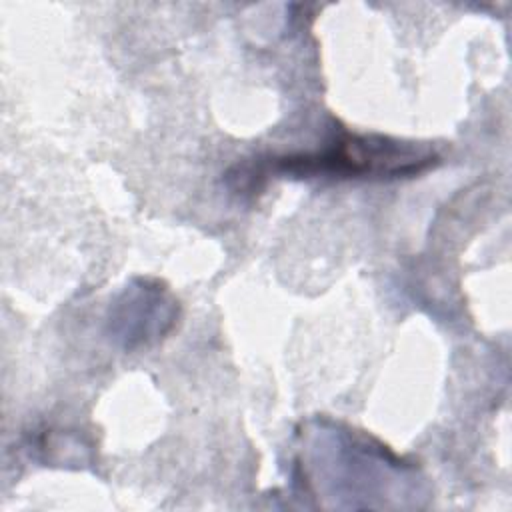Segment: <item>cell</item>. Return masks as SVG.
Here are the masks:
<instances>
[{
    "label": "cell",
    "instance_id": "6da1fadb",
    "mask_svg": "<svg viewBox=\"0 0 512 512\" xmlns=\"http://www.w3.org/2000/svg\"><path fill=\"white\" fill-rule=\"evenodd\" d=\"M298 480L326 508H388L412 500L416 466L386 446L342 428L314 430L310 448L298 458Z\"/></svg>",
    "mask_w": 512,
    "mask_h": 512
},
{
    "label": "cell",
    "instance_id": "7a4b0ae2",
    "mask_svg": "<svg viewBox=\"0 0 512 512\" xmlns=\"http://www.w3.org/2000/svg\"><path fill=\"white\" fill-rule=\"evenodd\" d=\"M436 162L438 156L430 148L414 142L344 132L330 146L314 152L274 158L270 170L296 178H400L424 172Z\"/></svg>",
    "mask_w": 512,
    "mask_h": 512
},
{
    "label": "cell",
    "instance_id": "3957f363",
    "mask_svg": "<svg viewBox=\"0 0 512 512\" xmlns=\"http://www.w3.org/2000/svg\"><path fill=\"white\" fill-rule=\"evenodd\" d=\"M178 312V300L162 282L138 278L110 306L108 334L126 350L150 346L174 328Z\"/></svg>",
    "mask_w": 512,
    "mask_h": 512
}]
</instances>
